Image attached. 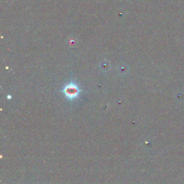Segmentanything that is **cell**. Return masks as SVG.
<instances>
[{"instance_id":"cell-1","label":"cell","mask_w":184,"mask_h":184,"mask_svg":"<svg viewBox=\"0 0 184 184\" xmlns=\"http://www.w3.org/2000/svg\"><path fill=\"white\" fill-rule=\"evenodd\" d=\"M63 93L65 94V96L68 99H74L76 97H78V94L80 93L79 88L76 83H71L67 84L63 89Z\"/></svg>"}]
</instances>
